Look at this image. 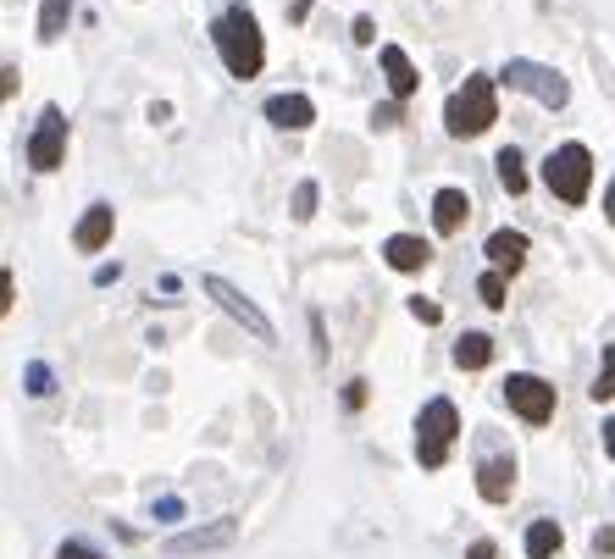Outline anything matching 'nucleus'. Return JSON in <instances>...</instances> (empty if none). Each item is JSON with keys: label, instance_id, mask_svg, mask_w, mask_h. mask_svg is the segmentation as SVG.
<instances>
[{"label": "nucleus", "instance_id": "f257e3e1", "mask_svg": "<svg viewBox=\"0 0 615 559\" xmlns=\"http://www.w3.org/2000/svg\"><path fill=\"white\" fill-rule=\"evenodd\" d=\"M211 45H217L222 67H228L233 78H244V84L266 67V39H261V23H255L250 6H228V12L211 23Z\"/></svg>", "mask_w": 615, "mask_h": 559}, {"label": "nucleus", "instance_id": "f03ea898", "mask_svg": "<svg viewBox=\"0 0 615 559\" xmlns=\"http://www.w3.org/2000/svg\"><path fill=\"white\" fill-rule=\"evenodd\" d=\"M494 122H499L494 78H488V72H471L466 84L444 100V128L455 133V139H477V133H488Z\"/></svg>", "mask_w": 615, "mask_h": 559}, {"label": "nucleus", "instance_id": "7ed1b4c3", "mask_svg": "<svg viewBox=\"0 0 615 559\" xmlns=\"http://www.w3.org/2000/svg\"><path fill=\"white\" fill-rule=\"evenodd\" d=\"M455 438H460V410L449 399H427L422 416H416V460H422V471H444Z\"/></svg>", "mask_w": 615, "mask_h": 559}, {"label": "nucleus", "instance_id": "20e7f679", "mask_svg": "<svg viewBox=\"0 0 615 559\" xmlns=\"http://www.w3.org/2000/svg\"><path fill=\"white\" fill-rule=\"evenodd\" d=\"M543 183H549V194H555L560 205H582L593 189V155L588 144H560V150H549V161H543Z\"/></svg>", "mask_w": 615, "mask_h": 559}, {"label": "nucleus", "instance_id": "39448f33", "mask_svg": "<svg viewBox=\"0 0 615 559\" xmlns=\"http://www.w3.org/2000/svg\"><path fill=\"white\" fill-rule=\"evenodd\" d=\"M499 84L505 89H521V95H532L538 106L560 111L571 100V84L560 78L555 67H543V61H527V56H510L505 67H499Z\"/></svg>", "mask_w": 615, "mask_h": 559}, {"label": "nucleus", "instance_id": "423d86ee", "mask_svg": "<svg viewBox=\"0 0 615 559\" xmlns=\"http://www.w3.org/2000/svg\"><path fill=\"white\" fill-rule=\"evenodd\" d=\"M200 288H205L211 299H217V305L228 310V316H233V322H239L250 338H261V344H278V327L266 322V310L255 305V299L244 294V288H233L228 277H200Z\"/></svg>", "mask_w": 615, "mask_h": 559}, {"label": "nucleus", "instance_id": "0eeeda50", "mask_svg": "<svg viewBox=\"0 0 615 559\" xmlns=\"http://www.w3.org/2000/svg\"><path fill=\"white\" fill-rule=\"evenodd\" d=\"M23 155H28V167H34V172H56L61 155H67V111H61V106L39 111V122H34V133H28Z\"/></svg>", "mask_w": 615, "mask_h": 559}, {"label": "nucleus", "instance_id": "6e6552de", "mask_svg": "<svg viewBox=\"0 0 615 559\" xmlns=\"http://www.w3.org/2000/svg\"><path fill=\"white\" fill-rule=\"evenodd\" d=\"M505 405L516 410L527 427H543V421H555V388L532 371H510L505 377Z\"/></svg>", "mask_w": 615, "mask_h": 559}, {"label": "nucleus", "instance_id": "1a4fd4ad", "mask_svg": "<svg viewBox=\"0 0 615 559\" xmlns=\"http://www.w3.org/2000/svg\"><path fill=\"white\" fill-rule=\"evenodd\" d=\"M233 537H239V521L222 515V521H211V526H194V532L167 537V554H217V548H228Z\"/></svg>", "mask_w": 615, "mask_h": 559}, {"label": "nucleus", "instance_id": "9d476101", "mask_svg": "<svg viewBox=\"0 0 615 559\" xmlns=\"http://www.w3.org/2000/svg\"><path fill=\"white\" fill-rule=\"evenodd\" d=\"M477 493L488 504H505L516 493V454H477Z\"/></svg>", "mask_w": 615, "mask_h": 559}, {"label": "nucleus", "instance_id": "9b49d317", "mask_svg": "<svg viewBox=\"0 0 615 559\" xmlns=\"http://www.w3.org/2000/svg\"><path fill=\"white\" fill-rule=\"evenodd\" d=\"M111 233H117V211H111L106 200H95L84 216H78V227H73V244L84 255H95V250H106L111 244Z\"/></svg>", "mask_w": 615, "mask_h": 559}, {"label": "nucleus", "instance_id": "f8f14e48", "mask_svg": "<svg viewBox=\"0 0 615 559\" xmlns=\"http://www.w3.org/2000/svg\"><path fill=\"white\" fill-rule=\"evenodd\" d=\"M266 122L272 128H289V133H300V128H311L316 122V106H311V95H272L266 100Z\"/></svg>", "mask_w": 615, "mask_h": 559}, {"label": "nucleus", "instance_id": "ddd939ff", "mask_svg": "<svg viewBox=\"0 0 615 559\" xmlns=\"http://www.w3.org/2000/svg\"><path fill=\"white\" fill-rule=\"evenodd\" d=\"M377 56H383V72H388V95H394L399 106H405V100L416 95V89H422V72L410 67V56H405L399 45H383Z\"/></svg>", "mask_w": 615, "mask_h": 559}, {"label": "nucleus", "instance_id": "4468645a", "mask_svg": "<svg viewBox=\"0 0 615 559\" xmlns=\"http://www.w3.org/2000/svg\"><path fill=\"white\" fill-rule=\"evenodd\" d=\"M383 261L394 266V272H422V266L433 261V244H427V238H416V233H394L383 244Z\"/></svg>", "mask_w": 615, "mask_h": 559}, {"label": "nucleus", "instance_id": "2eb2a0df", "mask_svg": "<svg viewBox=\"0 0 615 559\" xmlns=\"http://www.w3.org/2000/svg\"><path fill=\"white\" fill-rule=\"evenodd\" d=\"M466 222H471V194L466 189H438L433 194V227H438V233L455 238Z\"/></svg>", "mask_w": 615, "mask_h": 559}, {"label": "nucleus", "instance_id": "dca6fc26", "mask_svg": "<svg viewBox=\"0 0 615 559\" xmlns=\"http://www.w3.org/2000/svg\"><path fill=\"white\" fill-rule=\"evenodd\" d=\"M527 233H516V227H499V233H488V261H494V272H521L527 266Z\"/></svg>", "mask_w": 615, "mask_h": 559}, {"label": "nucleus", "instance_id": "f3484780", "mask_svg": "<svg viewBox=\"0 0 615 559\" xmlns=\"http://www.w3.org/2000/svg\"><path fill=\"white\" fill-rule=\"evenodd\" d=\"M73 6H78V0H39V39H45V45H56V39L67 34Z\"/></svg>", "mask_w": 615, "mask_h": 559}, {"label": "nucleus", "instance_id": "a211bd4d", "mask_svg": "<svg viewBox=\"0 0 615 559\" xmlns=\"http://www.w3.org/2000/svg\"><path fill=\"white\" fill-rule=\"evenodd\" d=\"M494 172H499V189L505 194H527V161H521L516 144H505V150L494 155Z\"/></svg>", "mask_w": 615, "mask_h": 559}, {"label": "nucleus", "instance_id": "6ab92c4d", "mask_svg": "<svg viewBox=\"0 0 615 559\" xmlns=\"http://www.w3.org/2000/svg\"><path fill=\"white\" fill-rule=\"evenodd\" d=\"M488 360H494V338H488V333L455 338V366H460V371H483Z\"/></svg>", "mask_w": 615, "mask_h": 559}, {"label": "nucleus", "instance_id": "aec40b11", "mask_svg": "<svg viewBox=\"0 0 615 559\" xmlns=\"http://www.w3.org/2000/svg\"><path fill=\"white\" fill-rule=\"evenodd\" d=\"M560 543H566L560 521H532V526H527V559H555Z\"/></svg>", "mask_w": 615, "mask_h": 559}, {"label": "nucleus", "instance_id": "412c9836", "mask_svg": "<svg viewBox=\"0 0 615 559\" xmlns=\"http://www.w3.org/2000/svg\"><path fill=\"white\" fill-rule=\"evenodd\" d=\"M23 388L34 393V399H45V393H56V371H50L45 360H28V366H23Z\"/></svg>", "mask_w": 615, "mask_h": 559}, {"label": "nucleus", "instance_id": "4be33fe9", "mask_svg": "<svg viewBox=\"0 0 615 559\" xmlns=\"http://www.w3.org/2000/svg\"><path fill=\"white\" fill-rule=\"evenodd\" d=\"M593 399H615V344H604V366H599V377H593Z\"/></svg>", "mask_w": 615, "mask_h": 559}, {"label": "nucleus", "instance_id": "5701e85b", "mask_svg": "<svg viewBox=\"0 0 615 559\" xmlns=\"http://www.w3.org/2000/svg\"><path fill=\"white\" fill-rule=\"evenodd\" d=\"M316 200H322V189L305 178L300 189H294V222H311V216H316Z\"/></svg>", "mask_w": 615, "mask_h": 559}, {"label": "nucleus", "instance_id": "b1692460", "mask_svg": "<svg viewBox=\"0 0 615 559\" xmlns=\"http://www.w3.org/2000/svg\"><path fill=\"white\" fill-rule=\"evenodd\" d=\"M477 294H483V305H488V310H505V272H483Z\"/></svg>", "mask_w": 615, "mask_h": 559}, {"label": "nucleus", "instance_id": "393cba45", "mask_svg": "<svg viewBox=\"0 0 615 559\" xmlns=\"http://www.w3.org/2000/svg\"><path fill=\"white\" fill-rule=\"evenodd\" d=\"M410 316H416L422 327H438V322H444V305H438V299H422V294H416V299H410Z\"/></svg>", "mask_w": 615, "mask_h": 559}, {"label": "nucleus", "instance_id": "a878e982", "mask_svg": "<svg viewBox=\"0 0 615 559\" xmlns=\"http://www.w3.org/2000/svg\"><path fill=\"white\" fill-rule=\"evenodd\" d=\"M366 388H372L366 377H350V382H344V410H366V399H372Z\"/></svg>", "mask_w": 615, "mask_h": 559}, {"label": "nucleus", "instance_id": "bb28decb", "mask_svg": "<svg viewBox=\"0 0 615 559\" xmlns=\"http://www.w3.org/2000/svg\"><path fill=\"white\" fill-rule=\"evenodd\" d=\"M399 117H405V106H399V100H388V106L372 111V128H399Z\"/></svg>", "mask_w": 615, "mask_h": 559}, {"label": "nucleus", "instance_id": "cd10ccee", "mask_svg": "<svg viewBox=\"0 0 615 559\" xmlns=\"http://www.w3.org/2000/svg\"><path fill=\"white\" fill-rule=\"evenodd\" d=\"M56 559H100V548H89V543H78V537H67V543L56 548Z\"/></svg>", "mask_w": 615, "mask_h": 559}, {"label": "nucleus", "instance_id": "c85d7f7f", "mask_svg": "<svg viewBox=\"0 0 615 559\" xmlns=\"http://www.w3.org/2000/svg\"><path fill=\"white\" fill-rule=\"evenodd\" d=\"M350 34H355V45H377V23H372V17H355Z\"/></svg>", "mask_w": 615, "mask_h": 559}, {"label": "nucleus", "instance_id": "c756f323", "mask_svg": "<svg viewBox=\"0 0 615 559\" xmlns=\"http://www.w3.org/2000/svg\"><path fill=\"white\" fill-rule=\"evenodd\" d=\"M593 554H615V526H599V532H593Z\"/></svg>", "mask_w": 615, "mask_h": 559}, {"label": "nucleus", "instance_id": "7c9ffc66", "mask_svg": "<svg viewBox=\"0 0 615 559\" xmlns=\"http://www.w3.org/2000/svg\"><path fill=\"white\" fill-rule=\"evenodd\" d=\"M466 559H499V548H494V543H488V537H477V543H471V548H466Z\"/></svg>", "mask_w": 615, "mask_h": 559}, {"label": "nucleus", "instance_id": "2f4dec72", "mask_svg": "<svg viewBox=\"0 0 615 559\" xmlns=\"http://www.w3.org/2000/svg\"><path fill=\"white\" fill-rule=\"evenodd\" d=\"M117 277H122V266H117V261H111V266H95V288H111Z\"/></svg>", "mask_w": 615, "mask_h": 559}, {"label": "nucleus", "instance_id": "473e14b6", "mask_svg": "<svg viewBox=\"0 0 615 559\" xmlns=\"http://www.w3.org/2000/svg\"><path fill=\"white\" fill-rule=\"evenodd\" d=\"M12 299H17V283L12 272H0V310H12Z\"/></svg>", "mask_w": 615, "mask_h": 559}, {"label": "nucleus", "instance_id": "72a5a7b5", "mask_svg": "<svg viewBox=\"0 0 615 559\" xmlns=\"http://www.w3.org/2000/svg\"><path fill=\"white\" fill-rule=\"evenodd\" d=\"M311 338H316V360H327V333H322V316H311Z\"/></svg>", "mask_w": 615, "mask_h": 559}, {"label": "nucleus", "instance_id": "f704fd0d", "mask_svg": "<svg viewBox=\"0 0 615 559\" xmlns=\"http://www.w3.org/2000/svg\"><path fill=\"white\" fill-rule=\"evenodd\" d=\"M156 515H161V521H178V515H183V499H161Z\"/></svg>", "mask_w": 615, "mask_h": 559}, {"label": "nucleus", "instance_id": "c9c22d12", "mask_svg": "<svg viewBox=\"0 0 615 559\" xmlns=\"http://www.w3.org/2000/svg\"><path fill=\"white\" fill-rule=\"evenodd\" d=\"M0 95H6V100L17 95V67H6V72H0Z\"/></svg>", "mask_w": 615, "mask_h": 559}, {"label": "nucleus", "instance_id": "e433bc0d", "mask_svg": "<svg viewBox=\"0 0 615 559\" xmlns=\"http://www.w3.org/2000/svg\"><path fill=\"white\" fill-rule=\"evenodd\" d=\"M289 17H294V23H305V17H311V0H289Z\"/></svg>", "mask_w": 615, "mask_h": 559}, {"label": "nucleus", "instance_id": "4c0bfd02", "mask_svg": "<svg viewBox=\"0 0 615 559\" xmlns=\"http://www.w3.org/2000/svg\"><path fill=\"white\" fill-rule=\"evenodd\" d=\"M604 454H610V460H615V416L604 421Z\"/></svg>", "mask_w": 615, "mask_h": 559}, {"label": "nucleus", "instance_id": "58836bf2", "mask_svg": "<svg viewBox=\"0 0 615 559\" xmlns=\"http://www.w3.org/2000/svg\"><path fill=\"white\" fill-rule=\"evenodd\" d=\"M604 222H615V178H610V189H604Z\"/></svg>", "mask_w": 615, "mask_h": 559}]
</instances>
